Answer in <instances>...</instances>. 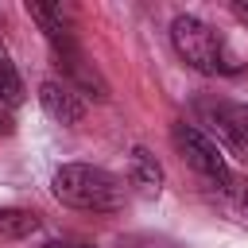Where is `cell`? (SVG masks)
<instances>
[{
    "label": "cell",
    "mask_w": 248,
    "mask_h": 248,
    "mask_svg": "<svg viewBox=\"0 0 248 248\" xmlns=\"http://www.w3.org/2000/svg\"><path fill=\"white\" fill-rule=\"evenodd\" d=\"M50 190L62 205L70 209H85V213H112L124 202V186L105 170V167H89V163H66L54 170Z\"/></svg>",
    "instance_id": "cell-1"
},
{
    "label": "cell",
    "mask_w": 248,
    "mask_h": 248,
    "mask_svg": "<svg viewBox=\"0 0 248 248\" xmlns=\"http://www.w3.org/2000/svg\"><path fill=\"white\" fill-rule=\"evenodd\" d=\"M194 128L209 136L221 155L248 163V105L229 97H198L194 101Z\"/></svg>",
    "instance_id": "cell-2"
},
{
    "label": "cell",
    "mask_w": 248,
    "mask_h": 248,
    "mask_svg": "<svg viewBox=\"0 0 248 248\" xmlns=\"http://www.w3.org/2000/svg\"><path fill=\"white\" fill-rule=\"evenodd\" d=\"M170 43H174L178 58L186 66H194L198 74H232L236 70L229 50H225V43H221V35L198 16H174Z\"/></svg>",
    "instance_id": "cell-3"
},
{
    "label": "cell",
    "mask_w": 248,
    "mask_h": 248,
    "mask_svg": "<svg viewBox=\"0 0 248 248\" xmlns=\"http://www.w3.org/2000/svg\"><path fill=\"white\" fill-rule=\"evenodd\" d=\"M170 143H174V151L182 155V163H186V167H194V170L209 182V190H217V186H225V182L232 178L229 159L221 155V147H217L209 136H202L194 124L178 120V124L170 128Z\"/></svg>",
    "instance_id": "cell-4"
},
{
    "label": "cell",
    "mask_w": 248,
    "mask_h": 248,
    "mask_svg": "<svg viewBox=\"0 0 248 248\" xmlns=\"http://www.w3.org/2000/svg\"><path fill=\"white\" fill-rule=\"evenodd\" d=\"M39 105H43V112L50 116V120H58V124H66V128H74V124H81L85 120V101H81V93L78 89H70L66 81H43L39 85Z\"/></svg>",
    "instance_id": "cell-5"
},
{
    "label": "cell",
    "mask_w": 248,
    "mask_h": 248,
    "mask_svg": "<svg viewBox=\"0 0 248 248\" xmlns=\"http://www.w3.org/2000/svg\"><path fill=\"white\" fill-rule=\"evenodd\" d=\"M128 182H132L136 194H143V198H155V194L163 190V167H159V159H155L147 147H132Z\"/></svg>",
    "instance_id": "cell-6"
},
{
    "label": "cell",
    "mask_w": 248,
    "mask_h": 248,
    "mask_svg": "<svg viewBox=\"0 0 248 248\" xmlns=\"http://www.w3.org/2000/svg\"><path fill=\"white\" fill-rule=\"evenodd\" d=\"M213 198H217V205L236 221V225H248V178H229L225 186H217L213 190Z\"/></svg>",
    "instance_id": "cell-7"
},
{
    "label": "cell",
    "mask_w": 248,
    "mask_h": 248,
    "mask_svg": "<svg viewBox=\"0 0 248 248\" xmlns=\"http://www.w3.org/2000/svg\"><path fill=\"white\" fill-rule=\"evenodd\" d=\"M19 101H23V81H19L8 50H4V43H0V108L8 112V108H16Z\"/></svg>",
    "instance_id": "cell-8"
},
{
    "label": "cell",
    "mask_w": 248,
    "mask_h": 248,
    "mask_svg": "<svg viewBox=\"0 0 248 248\" xmlns=\"http://www.w3.org/2000/svg\"><path fill=\"white\" fill-rule=\"evenodd\" d=\"M39 229V217L27 213V209H0V236L16 240V236H27Z\"/></svg>",
    "instance_id": "cell-9"
},
{
    "label": "cell",
    "mask_w": 248,
    "mask_h": 248,
    "mask_svg": "<svg viewBox=\"0 0 248 248\" xmlns=\"http://www.w3.org/2000/svg\"><path fill=\"white\" fill-rule=\"evenodd\" d=\"M39 248H97V244H85V240H46Z\"/></svg>",
    "instance_id": "cell-10"
},
{
    "label": "cell",
    "mask_w": 248,
    "mask_h": 248,
    "mask_svg": "<svg viewBox=\"0 0 248 248\" xmlns=\"http://www.w3.org/2000/svg\"><path fill=\"white\" fill-rule=\"evenodd\" d=\"M232 16H236V19L248 27V4H232Z\"/></svg>",
    "instance_id": "cell-11"
},
{
    "label": "cell",
    "mask_w": 248,
    "mask_h": 248,
    "mask_svg": "<svg viewBox=\"0 0 248 248\" xmlns=\"http://www.w3.org/2000/svg\"><path fill=\"white\" fill-rule=\"evenodd\" d=\"M0 132H8V112L0 108Z\"/></svg>",
    "instance_id": "cell-12"
}]
</instances>
